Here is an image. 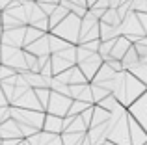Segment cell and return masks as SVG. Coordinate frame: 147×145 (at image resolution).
Here are the masks:
<instances>
[{
	"label": "cell",
	"instance_id": "836d02e7",
	"mask_svg": "<svg viewBox=\"0 0 147 145\" xmlns=\"http://www.w3.org/2000/svg\"><path fill=\"white\" fill-rule=\"evenodd\" d=\"M91 91H93L95 104H97V102H100L102 99H106L108 95H112L110 89H106V87H102V86H97V84H91Z\"/></svg>",
	"mask_w": 147,
	"mask_h": 145
},
{
	"label": "cell",
	"instance_id": "5b68a950",
	"mask_svg": "<svg viewBox=\"0 0 147 145\" xmlns=\"http://www.w3.org/2000/svg\"><path fill=\"white\" fill-rule=\"evenodd\" d=\"M0 62L7 67H13L17 72L26 71V58H24V48H17V47H9V45H2L0 50Z\"/></svg>",
	"mask_w": 147,
	"mask_h": 145
},
{
	"label": "cell",
	"instance_id": "d6986e66",
	"mask_svg": "<svg viewBox=\"0 0 147 145\" xmlns=\"http://www.w3.org/2000/svg\"><path fill=\"white\" fill-rule=\"evenodd\" d=\"M22 4H24L26 15H28V24L30 26H36L37 22H41L43 19L49 17V15L39 7V4H37V2H22Z\"/></svg>",
	"mask_w": 147,
	"mask_h": 145
},
{
	"label": "cell",
	"instance_id": "f546056e",
	"mask_svg": "<svg viewBox=\"0 0 147 145\" xmlns=\"http://www.w3.org/2000/svg\"><path fill=\"white\" fill-rule=\"evenodd\" d=\"M45 32H41L39 28H36V26H26V36H24V48L28 47V45H32L34 41H37L39 37H43Z\"/></svg>",
	"mask_w": 147,
	"mask_h": 145
},
{
	"label": "cell",
	"instance_id": "f5cc1de1",
	"mask_svg": "<svg viewBox=\"0 0 147 145\" xmlns=\"http://www.w3.org/2000/svg\"><path fill=\"white\" fill-rule=\"evenodd\" d=\"M21 2H37V0H21Z\"/></svg>",
	"mask_w": 147,
	"mask_h": 145
},
{
	"label": "cell",
	"instance_id": "4316f807",
	"mask_svg": "<svg viewBox=\"0 0 147 145\" xmlns=\"http://www.w3.org/2000/svg\"><path fill=\"white\" fill-rule=\"evenodd\" d=\"M49 37H50V52H52V54H56V52H61V50H65V48L73 47V43H69V41L61 39L60 36L49 34Z\"/></svg>",
	"mask_w": 147,
	"mask_h": 145
},
{
	"label": "cell",
	"instance_id": "9c48e42d",
	"mask_svg": "<svg viewBox=\"0 0 147 145\" xmlns=\"http://www.w3.org/2000/svg\"><path fill=\"white\" fill-rule=\"evenodd\" d=\"M11 106H15V108H24V110H37V112H45V108H43V104L39 102L37 93H36L34 87H30L24 95H21V97H19Z\"/></svg>",
	"mask_w": 147,
	"mask_h": 145
},
{
	"label": "cell",
	"instance_id": "6da1fadb",
	"mask_svg": "<svg viewBox=\"0 0 147 145\" xmlns=\"http://www.w3.org/2000/svg\"><path fill=\"white\" fill-rule=\"evenodd\" d=\"M147 91V84H144L142 80H138L132 72L129 71H121L117 72V76L112 82V93L115 95L119 102L123 106L129 108L132 102H136Z\"/></svg>",
	"mask_w": 147,
	"mask_h": 145
},
{
	"label": "cell",
	"instance_id": "7a4b0ae2",
	"mask_svg": "<svg viewBox=\"0 0 147 145\" xmlns=\"http://www.w3.org/2000/svg\"><path fill=\"white\" fill-rule=\"evenodd\" d=\"M80 30H82V17H78L76 13H69L56 28L50 30V34L60 36L61 39L69 41L73 45L80 43Z\"/></svg>",
	"mask_w": 147,
	"mask_h": 145
},
{
	"label": "cell",
	"instance_id": "52a82bcc",
	"mask_svg": "<svg viewBox=\"0 0 147 145\" xmlns=\"http://www.w3.org/2000/svg\"><path fill=\"white\" fill-rule=\"evenodd\" d=\"M93 39H100V21L88 9L86 17L82 19V30H80V43L86 41H93ZM78 43V45H80Z\"/></svg>",
	"mask_w": 147,
	"mask_h": 145
},
{
	"label": "cell",
	"instance_id": "f35d334b",
	"mask_svg": "<svg viewBox=\"0 0 147 145\" xmlns=\"http://www.w3.org/2000/svg\"><path fill=\"white\" fill-rule=\"evenodd\" d=\"M80 47L88 48L90 52H99V47H100V39H93V41H86V43H80Z\"/></svg>",
	"mask_w": 147,
	"mask_h": 145
},
{
	"label": "cell",
	"instance_id": "d590c367",
	"mask_svg": "<svg viewBox=\"0 0 147 145\" xmlns=\"http://www.w3.org/2000/svg\"><path fill=\"white\" fill-rule=\"evenodd\" d=\"M36 93H37V99H39V102L43 104L45 112H47V106H49V102H50L52 89H50V87H39V89H36Z\"/></svg>",
	"mask_w": 147,
	"mask_h": 145
},
{
	"label": "cell",
	"instance_id": "4fadbf2b",
	"mask_svg": "<svg viewBox=\"0 0 147 145\" xmlns=\"http://www.w3.org/2000/svg\"><path fill=\"white\" fill-rule=\"evenodd\" d=\"M102 63H104V60L99 56V52H95V54H91L88 60H84L82 63H78V67L82 69L84 75H86V78L91 82V80L95 78V75L99 72V69L102 67Z\"/></svg>",
	"mask_w": 147,
	"mask_h": 145
},
{
	"label": "cell",
	"instance_id": "603a6c76",
	"mask_svg": "<svg viewBox=\"0 0 147 145\" xmlns=\"http://www.w3.org/2000/svg\"><path fill=\"white\" fill-rule=\"evenodd\" d=\"M119 36H121V26H112L100 21V41L117 39Z\"/></svg>",
	"mask_w": 147,
	"mask_h": 145
},
{
	"label": "cell",
	"instance_id": "681fc988",
	"mask_svg": "<svg viewBox=\"0 0 147 145\" xmlns=\"http://www.w3.org/2000/svg\"><path fill=\"white\" fill-rule=\"evenodd\" d=\"M97 2H99V0H88V7H93Z\"/></svg>",
	"mask_w": 147,
	"mask_h": 145
},
{
	"label": "cell",
	"instance_id": "7dc6e473",
	"mask_svg": "<svg viewBox=\"0 0 147 145\" xmlns=\"http://www.w3.org/2000/svg\"><path fill=\"white\" fill-rule=\"evenodd\" d=\"M73 4H76V6H82V7H88V0H71ZM90 9V7H88Z\"/></svg>",
	"mask_w": 147,
	"mask_h": 145
},
{
	"label": "cell",
	"instance_id": "1f68e13d",
	"mask_svg": "<svg viewBox=\"0 0 147 145\" xmlns=\"http://www.w3.org/2000/svg\"><path fill=\"white\" fill-rule=\"evenodd\" d=\"M91 106H93V104H88V102H84V101L73 99V104H71V108H69L67 115H80V113H84L88 108H91Z\"/></svg>",
	"mask_w": 147,
	"mask_h": 145
},
{
	"label": "cell",
	"instance_id": "5bb4252c",
	"mask_svg": "<svg viewBox=\"0 0 147 145\" xmlns=\"http://www.w3.org/2000/svg\"><path fill=\"white\" fill-rule=\"evenodd\" d=\"M115 76H117V71H114L106 62H104L102 67L99 69V72L95 75V78L91 80V84H97V86H102V87H106V89L112 91V82H114Z\"/></svg>",
	"mask_w": 147,
	"mask_h": 145
},
{
	"label": "cell",
	"instance_id": "e0dca14e",
	"mask_svg": "<svg viewBox=\"0 0 147 145\" xmlns=\"http://www.w3.org/2000/svg\"><path fill=\"white\" fill-rule=\"evenodd\" d=\"M129 128H130V142L132 145H145L147 143V130L129 113Z\"/></svg>",
	"mask_w": 147,
	"mask_h": 145
},
{
	"label": "cell",
	"instance_id": "8992f818",
	"mask_svg": "<svg viewBox=\"0 0 147 145\" xmlns=\"http://www.w3.org/2000/svg\"><path fill=\"white\" fill-rule=\"evenodd\" d=\"M50 60H52L54 76L63 72V71H67V69H71V67H75V65H78V63H76V45H73V47L65 48V50H61V52L52 54Z\"/></svg>",
	"mask_w": 147,
	"mask_h": 145
},
{
	"label": "cell",
	"instance_id": "f907efd6",
	"mask_svg": "<svg viewBox=\"0 0 147 145\" xmlns=\"http://www.w3.org/2000/svg\"><path fill=\"white\" fill-rule=\"evenodd\" d=\"M138 43H142V45H147V36H145V37H142V39L138 41Z\"/></svg>",
	"mask_w": 147,
	"mask_h": 145
},
{
	"label": "cell",
	"instance_id": "3957f363",
	"mask_svg": "<svg viewBox=\"0 0 147 145\" xmlns=\"http://www.w3.org/2000/svg\"><path fill=\"white\" fill-rule=\"evenodd\" d=\"M11 117H13L19 125H26V127H32V128H36V130H43L47 112L24 110V108H15V106H11Z\"/></svg>",
	"mask_w": 147,
	"mask_h": 145
},
{
	"label": "cell",
	"instance_id": "74e56055",
	"mask_svg": "<svg viewBox=\"0 0 147 145\" xmlns=\"http://www.w3.org/2000/svg\"><path fill=\"white\" fill-rule=\"evenodd\" d=\"M7 119H11V104H7V106H0V125L6 123Z\"/></svg>",
	"mask_w": 147,
	"mask_h": 145
},
{
	"label": "cell",
	"instance_id": "277c9868",
	"mask_svg": "<svg viewBox=\"0 0 147 145\" xmlns=\"http://www.w3.org/2000/svg\"><path fill=\"white\" fill-rule=\"evenodd\" d=\"M121 36L129 37L132 43H138L142 37L147 36V28L140 22L136 11H130V13L123 19V22H121Z\"/></svg>",
	"mask_w": 147,
	"mask_h": 145
},
{
	"label": "cell",
	"instance_id": "ba28073f",
	"mask_svg": "<svg viewBox=\"0 0 147 145\" xmlns=\"http://www.w3.org/2000/svg\"><path fill=\"white\" fill-rule=\"evenodd\" d=\"M71 104H73V99H71V97L52 91V95H50V102H49V106H47V113L65 117V115L69 113V108H71Z\"/></svg>",
	"mask_w": 147,
	"mask_h": 145
},
{
	"label": "cell",
	"instance_id": "44dd1931",
	"mask_svg": "<svg viewBox=\"0 0 147 145\" xmlns=\"http://www.w3.org/2000/svg\"><path fill=\"white\" fill-rule=\"evenodd\" d=\"M88 140L91 142V145H102L104 142H108V125H99V127H91L88 130Z\"/></svg>",
	"mask_w": 147,
	"mask_h": 145
},
{
	"label": "cell",
	"instance_id": "8d00e7d4",
	"mask_svg": "<svg viewBox=\"0 0 147 145\" xmlns=\"http://www.w3.org/2000/svg\"><path fill=\"white\" fill-rule=\"evenodd\" d=\"M129 72H132V75L136 76L138 80H142L144 84H147V63H142V62H140L136 67H132Z\"/></svg>",
	"mask_w": 147,
	"mask_h": 145
},
{
	"label": "cell",
	"instance_id": "2e32d148",
	"mask_svg": "<svg viewBox=\"0 0 147 145\" xmlns=\"http://www.w3.org/2000/svg\"><path fill=\"white\" fill-rule=\"evenodd\" d=\"M0 138L2 140H24V136L21 132V127H19V123L13 117L0 125Z\"/></svg>",
	"mask_w": 147,
	"mask_h": 145
},
{
	"label": "cell",
	"instance_id": "ab89813d",
	"mask_svg": "<svg viewBox=\"0 0 147 145\" xmlns=\"http://www.w3.org/2000/svg\"><path fill=\"white\" fill-rule=\"evenodd\" d=\"M37 4H39V7L45 11L47 15H52L54 13V9H56L60 4H50V2H41V0H37Z\"/></svg>",
	"mask_w": 147,
	"mask_h": 145
},
{
	"label": "cell",
	"instance_id": "cb8c5ba5",
	"mask_svg": "<svg viewBox=\"0 0 147 145\" xmlns=\"http://www.w3.org/2000/svg\"><path fill=\"white\" fill-rule=\"evenodd\" d=\"M110 117H112V112H108V110H104L102 106L95 104V108H93V119H91V127H99V125L108 123V121H110Z\"/></svg>",
	"mask_w": 147,
	"mask_h": 145
},
{
	"label": "cell",
	"instance_id": "7402d4cb",
	"mask_svg": "<svg viewBox=\"0 0 147 145\" xmlns=\"http://www.w3.org/2000/svg\"><path fill=\"white\" fill-rule=\"evenodd\" d=\"M132 45H134V43L129 39V37L119 36L117 39H115L114 50H112V58H115V60H123V58H125V54L129 52V48L132 47Z\"/></svg>",
	"mask_w": 147,
	"mask_h": 145
},
{
	"label": "cell",
	"instance_id": "83f0119b",
	"mask_svg": "<svg viewBox=\"0 0 147 145\" xmlns=\"http://www.w3.org/2000/svg\"><path fill=\"white\" fill-rule=\"evenodd\" d=\"M69 13H71V11H69L67 7H63V6L60 4V6H58L56 9H54V13H52V15H49V21H50V30H52V28H56V26L60 24V22L63 21V19L67 17Z\"/></svg>",
	"mask_w": 147,
	"mask_h": 145
},
{
	"label": "cell",
	"instance_id": "484cf974",
	"mask_svg": "<svg viewBox=\"0 0 147 145\" xmlns=\"http://www.w3.org/2000/svg\"><path fill=\"white\" fill-rule=\"evenodd\" d=\"M86 136L88 132H61V142L63 145H80Z\"/></svg>",
	"mask_w": 147,
	"mask_h": 145
},
{
	"label": "cell",
	"instance_id": "d6a6232c",
	"mask_svg": "<svg viewBox=\"0 0 147 145\" xmlns=\"http://www.w3.org/2000/svg\"><path fill=\"white\" fill-rule=\"evenodd\" d=\"M50 89L52 91H56V93H61V95H67V97H71V87L67 86V84H63L61 80H58L56 76L52 78V82H50Z\"/></svg>",
	"mask_w": 147,
	"mask_h": 145
},
{
	"label": "cell",
	"instance_id": "db71d44e",
	"mask_svg": "<svg viewBox=\"0 0 147 145\" xmlns=\"http://www.w3.org/2000/svg\"><path fill=\"white\" fill-rule=\"evenodd\" d=\"M0 145H2V138H0Z\"/></svg>",
	"mask_w": 147,
	"mask_h": 145
},
{
	"label": "cell",
	"instance_id": "e575fe53",
	"mask_svg": "<svg viewBox=\"0 0 147 145\" xmlns=\"http://www.w3.org/2000/svg\"><path fill=\"white\" fill-rule=\"evenodd\" d=\"M97 104H99V106H102V108H104V110H108V112H114V110L117 108L121 102H119L117 99H115V95L112 93V95H108L106 99H102L100 102H97Z\"/></svg>",
	"mask_w": 147,
	"mask_h": 145
},
{
	"label": "cell",
	"instance_id": "8fae6325",
	"mask_svg": "<svg viewBox=\"0 0 147 145\" xmlns=\"http://www.w3.org/2000/svg\"><path fill=\"white\" fill-rule=\"evenodd\" d=\"M24 36H26V26H21V28H11V30H4L2 45H9V47L24 48Z\"/></svg>",
	"mask_w": 147,
	"mask_h": 145
},
{
	"label": "cell",
	"instance_id": "30bf717a",
	"mask_svg": "<svg viewBox=\"0 0 147 145\" xmlns=\"http://www.w3.org/2000/svg\"><path fill=\"white\" fill-rule=\"evenodd\" d=\"M129 113L147 130V91L136 102H132V104L129 106Z\"/></svg>",
	"mask_w": 147,
	"mask_h": 145
},
{
	"label": "cell",
	"instance_id": "7c38bea8",
	"mask_svg": "<svg viewBox=\"0 0 147 145\" xmlns=\"http://www.w3.org/2000/svg\"><path fill=\"white\" fill-rule=\"evenodd\" d=\"M58 80H61L63 84H67V86H75V84H90V80L86 78V75L82 72L78 65L71 67V69L60 72V75H56Z\"/></svg>",
	"mask_w": 147,
	"mask_h": 145
},
{
	"label": "cell",
	"instance_id": "ee69618b",
	"mask_svg": "<svg viewBox=\"0 0 147 145\" xmlns=\"http://www.w3.org/2000/svg\"><path fill=\"white\" fill-rule=\"evenodd\" d=\"M9 104V101H7V97H6V93H4V89H2V86H0V106H7Z\"/></svg>",
	"mask_w": 147,
	"mask_h": 145
},
{
	"label": "cell",
	"instance_id": "d4e9b609",
	"mask_svg": "<svg viewBox=\"0 0 147 145\" xmlns=\"http://www.w3.org/2000/svg\"><path fill=\"white\" fill-rule=\"evenodd\" d=\"M121 62H123V69L125 71H130L132 67H136L138 63H140V54H138V50H136L134 45L129 48V52L125 54V58H123Z\"/></svg>",
	"mask_w": 147,
	"mask_h": 145
},
{
	"label": "cell",
	"instance_id": "816d5d0a",
	"mask_svg": "<svg viewBox=\"0 0 147 145\" xmlns=\"http://www.w3.org/2000/svg\"><path fill=\"white\" fill-rule=\"evenodd\" d=\"M2 17H4V11H0V24H2Z\"/></svg>",
	"mask_w": 147,
	"mask_h": 145
},
{
	"label": "cell",
	"instance_id": "4dcf8cb0",
	"mask_svg": "<svg viewBox=\"0 0 147 145\" xmlns=\"http://www.w3.org/2000/svg\"><path fill=\"white\" fill-rule=\"evenodd\" d=\"M88 130H90V127H88L86 121L82 119V115H75V119L71 121V125L65 128V132H88Z\"/></svg>",
	"mask_w": 147,
	"mask_h": 145
},
{
	"label": "cell",
	"instance_id": "7bdbcfd3",
	"mask_svg": "<svg viewBox=\"0 0 147 145\" xmlns=\"http://www.w3.org/2000/svg\"><path fill=\"white\" fill-rule=\"evenodd\" d=\"M93 7H99V9H110V0H99Z\"/></svg>",
	"mask_w": 147,
	"mask_h": 145
},
{
	"label": "cell",
	"instance_id": "b9f144b4",
	"mask_svg": "<svg viewBox=\"0 0 147 145\" xmlns=\"http://www.w3.org/2000/svg\"><path fill=\"white\" fill-rule=\"evenodd\" d=\"M130 6H132V11H145L147 13V0H132Z\"/></svg>",
	"mask_w": 147,
	"mask_h": 145
},
{
	"label": "cell",
	"instance_id": "ffe728a7",
	"mask_svg": "<svg viewBox=\"0 0 147 145\" xmlns=\"http://www.w3.org/2000/svg\"><path fill=\"white\" fill-rule=\"evenodd\" d=\"M43 130L45 132H52V134H61V132H65V121H63V117L47 113V117H45V125H43Z\"/></svg>",
	"mask_w": 147,
	"mask_h": 145
},
{
	"label": "cell",
	"instance_id": "60d3db41",
	"mask_svg": "<svg viewBox=\"0 0 147 145\" xmlns=\"http://www.w3.org/2000/svg\"><path fill=\"white\" fill-rule=\"evenodd\" d=\"M86 86H88V84H75V86H69V87H71V93H69V95H71V99H78Z\"/></svg>",
	"mask_w": 147,
	"mask_h": 145
},
{
	"label": "cell",
	"instance_id": "bcb514c9",
	"mask_svg": "<svg viewBox=\"0 0 147 145\" xmlns=\"http://www.w3.org/2000/svg\"><path fill=\"white\" fill-rule=\"evenodd\" d=\"M11 2H13V0H0V11H6Z\"/></svg>",
	"mask_w": 147,
	"mask_h": 145
},
{
	"label": "cell",
	"instance_id": "ac0fdd59",
	"mask_svg": "<svg viewBox=\"0 0 147 145\" xmlns=\"http://www.w3.org/2000/svg\"><path fill=\"white\" fill-rule=\"evenodd\" d=\"M24 50L32 52V54H36V56H52V52H50V37H49V34H45L43 37H39V39L34 41L32 45H28Z\"/></svg>",
	"mask_w": 147,
	"mask_h": 145
},
{
	"label": "cell",
	"instance_id": "9a60e30c",
	"mask_svg": "<svg viewBox=\"0 0 147 145\" xmlns=\"http://www.w3.org/2000/svg\"><path fill=\"white\" fill-rule=\"evenodd\" d=\"M26 142L30 145H63L61 134H52V132H45V130H39L37 134L26 138Z\"/></svg>",
	"mask_w": 147,
	"mask_h": 145
},
{
	"label": "cell",
	"instance_id": "f1b7e54d",
	"mask_svg": "<svg viewBox=\"0 0 147 145\" xmlns=\"http://www.w3.org/2000/svg\"><path fill=\"white\" fill-rule=\"evenodd\" d=\"M102 22H106V24H112V26H121L123 19L121 15H119V11L115 9V7H110V9H106V13H104V17L100 19Z\"/></svg>",
	"mask_w": 147,
	"mask_h": 145
},
{
	"label": "cell",
	"instance_id": "f6af8a7d",
	"mask_svg": "<svg viewBox=\"0 0 147 145\" xmlns=\"http://www.w3.org/2000/svg\"><path fill=\"white\" fill-rule=\"evenodd\" d=\"M22 140H2V145H21Z\"/></svg>",
	"mask_w": 147,
	"mask_h": 145
},
{
	"label": "cell",
	"instance_id": "c3c4849f",
	"mask_svg": "<svg viewBox=\"0 0 147 145\" xmlns=\"http://www.w3.org/2000/svg\"><path fill=\"white\" fill-rule=\"evenodd\" d=\"M121 4H123V0H110V7H115V9H117Z\"/></svg>",
	"mask_w": 147,
	"mask_h": 145
}]
</instances>
